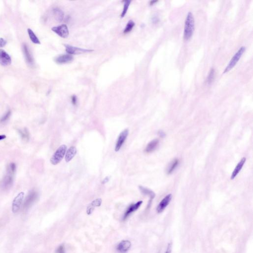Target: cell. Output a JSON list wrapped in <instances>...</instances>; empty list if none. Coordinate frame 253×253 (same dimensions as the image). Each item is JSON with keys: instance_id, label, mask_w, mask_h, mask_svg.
Returning a JSON list of instances; mask_svg holds the SVG:
<instances>
[{"instance_id": "obj_1", "label": "cell", "mask_w": 253, "mask_h": 253, "mask_svg": "<svg viewBox=\"0 0 253 253\" xmlns=\"http://www.w3.org/2000/svg\"><path fill=\"white\" fill-rule=\"evenodd\" d=\"M16 164L11 163L9 165L7 169V173L0 183V187L3 190L9 189L13 185L14 181V176L16 173Z\"/></svg>"}, {"instance_id": "obj_2", "label": "cell", "mask_w": 253, "mask_h": 253, "mask_svg": "<svg viewBox=\"0 0 253 253\" xmlns=\"http://www.w3.org/2000/svg\"><path fill=\"white\" fill-rule=\"evenodd\" d=\"M195 29V20L193 15L191 12H189L186 16L185 20L183 37L185 40H189L192 36Z\"/></svg>"}, {"instance_id": "obj_3", "label": "cell", "mask_w": 253, "mask_h": 253, "mask_svg": "<svg viewBox=\"0 0 253 253\" xmlns=\"http://www.w3.org/2000/svg\"><path fill=\"white\" fill-rule=\"evenodd\" d=\"M246 49L245 47H241L238 50L237 52L235 53V54L233 56L231 60L228 63L223 73H226L229 71L233 68L234 66L237 65V63L239 61L240 58L243 55L244 52L245 51Z\"/></svg>"}, {"instance_id": "obj_4", "label": "cell", "mask_w": 253, "mask_h": 253, "mask_svg": "<svg viewBox=\"0 0 253 253\" xmlns=\"http://www.w3.org/2000/svg\"><path fill=\"white\" fill-rule=\"evenodd\" d=\"M66 149L67 146L65 145H62L60 146L50 158V163L54 165H56L60 163L64 156Z\"/></svg>"}, {"instance_id": "obj_5", "label": "cell", "mask_w": 253, "mask_h": 253, "mask_svg": "<svg viewBox=\"0 0 253 253\" xmlns=\"http://www.w3.org/2000/svg\"><path fill=\"white\" fill-rule=\"evenodd\" d=\"M38 197V193L35 190H32L29 193L26 198L25 199L23 207L24 210L28 209L33 204L35 203Z\"/></svg>"}, {"instance_id": "obj_6", "label": "cell", "mask_w": 253, "mask_h": 253, "mask_svg": "<svg viewBox=\"0 0 253 253\" xmlns=\"http://www.w3.org/2000/svg\"><path fill=\"white\" fill-rule=\"evenodd\" d=\"M65 50L67 54L70 55H75V54H82V53H87L94 51L93 50L85 49L83 48H78V47H74L73 46L69 45H64Z\"/></svg>"}, {"instance_id": "obj_7", "label": "cell", "mask_w": 253, "mask_h": 253, "mask_svg": "<svg viewBox=\"0 0 253 253\" xmlns=\"http://www.w3.org/2000/svg\"><path fill=\"white\" fill-rule=\"evenodd\" d=\"M24 193L21 192L13 199L12 204V211L13 213H16L20 209L24 201Z\"/></svg>"}, {"instance_id": "obj_8", "label": "cell", "mask_w": 253, "mask_h": 253, "mask_svg": "<svg viewBox=\"0 0 253 253\" xmlns=\"http://www.w3.org/2000/svg\"><path fill=\"white\" fill-rule=\"evenodd\" d=\"M52 31L62 38H66L69 35L68 28L66 24L54 26L52 28Z\"/></svg>"}, {"instance_id": "obj_9", "label": "cell", "mask_w": 253, "mask_h": 253, "mask_svg": "<svg viewBox=\"0 0 253 253\" xmlns=\"http://www.w3.org/2000/svg\"><path fill=\"white\" fill-rule=\"evenodd\" d=\"M128 134H129V130L127 129L123 130L120 134L116 143V145H115V150L116 152H118L120 150L125 141L126 138H127Z\"/></svg>"}, {"instance_id": "obj_10", "label": "cell", "mask_w": 253, "mask_h": 253, "mask_svg": "<svg viewBox=\"0 0 253 253\" xmlns=\"http://www.w3.org/2000/svg\"><path fill=\"white\" fill-rule=\"evenodd\" d=\"M74 57L72 55L69 54H61L54 58L55 62L58 64H63L70 63L73 61Z\"/></svg>"}, {"instance_id": "obj_11", "label": "cell", "mask_w": 253, "mask_h": 253, "mask_svg": "<svg viewBox=\"0 0 253 253\" xmlns=\"http://www.w3.org/2000/svg\"><path fill=\"white\" fill-rule=\"evenodd\" d=\"M142 204V201H140L138 202L137 203H135V204H132L130 205L128 209L126 211L125 213H124V216L123 217V221H126L130 217V215L132 214V213H133L134 212L136 211L138 209V208H140Z\"/></svg>"}, {"instance_id": "obj_12", "label": "cell", "mask_w": 253, "mask_h": 253, "mask_svg": "<svg viewBox=\"0 0 253 253\" xmlns=\"http://www.w3.org/2000/svg\"><path fill=\"white\" fill-rule=\"evenodd\" d=\"M172 198V195L171 194H169L167 195L165 197L161 200V201L160 202L159 205H158L157 207V212L158 213H161L163 212V211L165 209V208L168 206V205L170 203Z\"/></svg>"}, {"instance_id": "obj_13", "label": "cell", "mask_w": 253, "mask_h": 253, "mask_svg": "<svg viewBox=\"0 0 253 253\" xmlns=\"http://www.w3.org/2000/svg\"><path fill=\"white\" fill-rule=\"evenodd\" d=\"M0 63L4 66H8L12 63V58L9 54L3 50H0Z\"/></svg>"}, {"instance_id": "obj_14", "label": "cell", "mask_w": 253, "mask_h": 253, "mask_svg": "<svg viewBox=\"0 0 253 253\" xmlns=\"http://www.w3.org/2000/svg\"><path fill=\"white\" fill-rule=\"evenodd\" d=\"M131 247V243L128 240H123L118 244L116 250L119 253H127Z\"/></svg>"}, {"instance_id": "obj_15", "label": "cell", "mask_w": 253, "mask_h": 253, "mask_svg": "<svg viewBox=\"0 0 253 253\" xmlns=\"http://www.w3.org/2000/svg\"><path fill=\"white\" fill-rule=\"evenodd\" d=\"M53 13L54 16V19L59 22H62L64 17V14L61 9L60 8H54L53 9Z\"/></svg>"}, {"instance_id": "obj_16", "label": "cell", "mask_w": 253, "mask_h": 253, "mask_svg": "<svg viewBox=\"0 0 253 253\" xmlns=\"http://www.w3.org/2000/svg\"><path fill=\"white\" fill-rule=\"evenodd\" d=\"M246 160V159L245 158L243 157L241 160H240L239 163H238L237 166L235 167V169L233 171V173L231 174V180H233L234 178H235L237 175L239 173V172H240V170H241L244 164L245 163Z\"/></svg>"}, {"instance_id": "obj_17", "label": "cell", "mask_w": 253, "mask_h": 253, "mask_svg": "<svg viewBox=\"0 0 253 253\" xmlns=\"http://www.w3.org/2000/svg\"><path fill=\"white\" fill-rule=\"evenodd\" d=\"M23 51L24 54L25 58L27 63L29 64H33L34 63V60L32 56L30 53L28 47L26 44H24L23 46Z\"/></svg>"}, {"instance_id": "obj_18", "label": "cell", "mask_w": 253, "mask_h": 253, "mask_svg": "<svg viewBox=\"0 0 253 253\" xmlns=\"http://www.w3.org/2000/svg\"><path fill=\"white\" fill-rule=\"evenodd\" d=\"M77 153V149L74 146H71L67 150L65 155V161L66 162H70L72 159L74 157Z\"/></svg>"}, {"instance_id": "obj_19", "label": "cell", "mask_w": 253, "mask_h": 253, "mask_svg": "<svg viewBox=\"0 0 253 253\" xmlns=\"http://www.w3.org/2000/svg\"><path fill=\"white\" fill-rule=\"evenodd\" d=\"M159 141L157 139H155L151 141L147 145L145 151L147 153L152 152L156 149L158 145H159Z\"/></svg>"}, {"instance_id": "obj_20", "label": "cell", "mask_w": 253, "mask_h": 253, "mask_svg": "<svg viewBox=\"0 0 253 253\" xmlns=\"http://www.w3.org/2000/svg\"><path fill=\"white\" fill-rule=\"evenodd\" d=\"M102 202V200L101 199L98 198V199H96L94 200V201L92 202V203H90L88 208H87V212L88 214H90L92 212H93L94 210L96 207H99L101 205Z\"/></svg>"}, {"instance_id": "obj_21", "label": "cell", "mask_w": 253, "mask_h": 253, "mask_svg": "<svg viewBox=\"0 0 253 253\" xmlns=\"http://www.w3.org/2000/svg\"><path fill=\"white\" fill-rule=\"evenodd\" d=\"M27 32H28V34L30 38V40L34 44H38V45L41 44V42H40L39 38L37 37L36 35L34 33L33 30H31V29L29 28L27 29Z\"/></svg>"}, {"instance_id": "obj_22", "label": "cell", "mask_w": 253, "mask_h": 253, "mask_svg": "<svg viewBox=\"0 0 253 253\" xmlns=\"http://www.w3.org/2000/svg\"><path fill=\"white\" fill-rule=\"evenodd\" d=\"M178 164H179V160L178 159L174 160L168 167V170H167V174H170L172 173L174 170L176 169V168L178 166Z\"/></svg>"}, {"instance_id": "obj_23", "label": "cell", "mask_w": 253, "mask_h": 253, "mask_svg": "<svg viewBox=\"0 0 253 253\" xmlns=\"http://www.w3.org/2000/svg\"><path fill=\"white\" fill-rule=\"evenodd\" d=\"M139 189H140V190L142 193L144 194L145 195H148L150 197L151 199H153L155 197V193L152 191L150 190V189L142 186H139Z\"/></svg>"}, {"instance_id": "obj_24", "label": "cell", "mask_w": 253, "mask_h": 253, "mask_svg": "<svg viewBox=\"0 0 253 253\" xmlns=\"http://www.w3.org/2000/svg\"><path fill=\"white\" fill-rule=\"evenodd\" d=\"M18 133L20 134V136L24 141H28L29 138V133L26 128H24L22 130H19Z\"/></svg>"}, {"instance_id": "obj_25", "label": "cell", "mask_w": 253, "mask_h": 253, "mask_svg": "<svg viewBox=\"0 0 253 253\" xmlns=\"http://www.w3.org/2000/svg\"><path fill=\"white\" fill-rule=\"evenodd\" d=\"M131 2H132L131 1H129V0L124 1L123 2V3H124V7H123L122 13L121 14V17L122 18H123L126 15Z\"/></svg>"}, {"instance_id": "obj_26", "label": "cell", "mask_w": 253, "mask_h": 253, "mask_svg": "<svg viewBox=\"0 0 253 253\" xmlns=\"http://www.w3.org/2000/svg\"><path fill=\"white\" fill-rule=\"evenodd\" d=\"M135 26V23L133 21L130 20L127 24L125 28L124 29L123 33L124 34H128L130 32V31L133 30L134 27Z\"/></svg>"}, {"instance_id": "obj_27", "label": "cell", "mask_w": 253, "mask_h": 253, "mask_svg": "<svg viewBox=\"0 0 253 253\" xmlns=\"http://www.w3.org/2000/svg\"><path fill=\"white\" fill-rule=\"evenodd\" d=\"M215 71L214 69H211L209 73L208 74L207 80L208 84H211L213 82L215 78Z\"/></svg>"}, {"instance_id": "obj_28", "label": "cell", "mask_w": 253, "mask_h": 253, "mask_svg": "<svg viewBox=\"0 0 253 253\" xmlns=\"http://www.w3.org/2000/svg\"><path fill=\"white\" fill-rule=\"evenodd\" d=\"M11 114H12V112L10 110L7 111V112L0 119V122L1 123H4V122L7 121V120L9 119Z\"/></svg>"}, {"instance_id": "obj_29", "label": "cell", "mask_w": 253, "mask_h": 253, "mask_svg": "<svg viewBox=\"0 0 253 253\" xmlns=\"http://www.w3.org/2000/svg\"><path fill=\"white\" fill-rule=\"evenodd\" d=\"M56 253H66L64 246L61 245L56 250Z\"/></svg>"}, {"instance_id": "obj_30", "label": "cell", "mask_w": 253, "mask_h": 253, "mask_svg": "<svg viewBox=\"0 0 253 253\" xmlns=\"http://www.w3.org/2000/svg\"><path fill=\"white\" fill-rule=\"evenodd\" d=\"M71 102L74 105H77V97L75 95L72 96L71 97Z\"/></svg>"}, {"instance_id": "obj_31", "label": "cell", "mask_w": 253, "mask_h": 253, "mask_svg": "<svg viewBox=\"0 0 253 253\" xmlns=\"http://www.w3.org/2000/svg\"><path fill=\"white\" fill-rule=\"evenodd\" d=\"M7 44L6 40H5L3 38H0V47H4Z\"/></svg>"}, {"instance_id": "obj_32", "label": "cell", "mask_w": 253, "mask_h": 253, "mask_svg": "<svg viewBox=\"0 0 253 253\" xmlns=\"http://www.w3.org/2000/svg\"><path fill=\"white\" fill-rule=\"evenodd\" d=\"M172 244L171 243L168 244V246L167 248L166 251L165 253H171L172 252Z\"/></svg>"}, {"instance_id": "obj_33", "label": "cell", "mask_w": 253, "mask_h": 253, "mask_svg": "<svg viewBox=\"0 0 253 253\" xmlns=\"http://www.w3.org/2000/svg\"><path fill=\"white\" fill-rule=\"evenodd\" d=\"M109 181V178L108 177H106V178H105V179L102 181V184H105V183L108 182Z\"/></svg>"}, {"instance_id": "obj_34", "label": "cell", "mask_w": 253, "mask_h": 253, "mask_svg": "<svg viewBox=\"0 0 253 253\" xmlns=\"http://www.w3.org/2000/svg\"><path fill=\"white\" fill-rule=\"evenodd\" d=\"M6 138V135H0V141L4 140Z\"/></svg>"}, {"instance_id": "obj_35", "label": "cell", "mask_w": 253, "mask_h": 253, "mask_svg": "<svg viewBox=\"0 0 253 253\" xmlns=\"http://www.w3.org/2000/svg\"><path fill=\"white\" fill-rule=\"evenodd\" d=\"M157 1H152L150 2V5H153L154 4H155V3H156Z\"/></svg>"}]
</instances>
